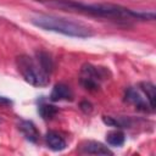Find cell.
Masks as SVG:
<instances>
[{
  "label": "cell",
  "mask_w": 156,
  "mask_h": 156,
  "mask_svg": "<svg viewBox=\"0 0 156 156\" xmlns=\"http://www.w3.org/2000/svg\"><path fill=\"white\" fill-rule=\"evenodd\" d=\"M16 67L27 83L33 87H45L49 84L54 62L48 52L38 51L34 57L29 55L17 56Z\"/></svg>",
  "instance_id": "cell-2"
},
{
  "label": "cell",
  "mask_w": 156,
  "mask_h": 156,
  "mask_svg": "<svg viewBox=\"0 0 156 156\" xmlns=\"http://www.w3.org/2000/svg\"><path fill=\"white\" fill-rule=\"evenodd\" d=\"M38 112L43 119H51L52 117H55L57 115L58 108L54 105H50V104H43V105H39Z\"/></svg>",
  "instance_id": "cell-13"
},
{
  "label": "cell",
  "mask_w": 156,
  "mask_h": 156,
  "mask_svg": "<svg viewBox=\"0 0 156 156\" xmlns=\"http://www.w3.org/2000/svg\"><path fill=\"white\" fill-rule=\"evenodd\" d=\"M30 23L40 29L60 33L62 35L72 37V38L84 39V38H90L95 34L94 29L85 23L54 15H45V13L34 15L30 18Z\"/></svg>",
  "instance_id": "cell-3"
},
{
  "label": "cell",
  "mask_w": 156,
  "mask_h": 156,
  "mask_svg": "<svg viewBox=\"0 0 156 156\" xmlns=\"http://www.w3.org/2000/svg\"><path fill=\"white\" fill-rule=\"evenodd\" d=\"M45 141H46V145L54 150V151H62L66 149L67 144H66V140L63 139V136L55 132V130H49L45 135Z\"/></svg>",
  "instance_id": "cell-9"
},
{
  "label": "cell",
  "mask_w": 156,
  "mask_h": 156,
  "mask_svg": "<svg viewBox=\"0 0 156 156\" xmlns=\"http://www.w3.org/2000/svg\"><path fill=\"white\" fill-rule=\"evenodd\" d=\"M124 100L127 102L132 104L139 111H143V112H152L154 111L140 89H136L133 87L127 88V90L124 93Z\"/></svg>",
  "instance_id": "cell-5"
},
{
  "label": "cell",
  "mask_w": 156,
  "mask_h": 156,
  "mask_svg": "<svg viewBox=\"0 0 156 156\" xmlns=\"http://www.w3.org/2000/svg\"><path fill=\"white\" fill-rule=\"evenodd\" d=\"M38 2L68 12L83 13L99 18H107L118 22H129L132 20H155L154 11H135L115 4H87L76 0H37Z\"/></svg>",
  "instance_id": "cell-1"
},
{
  "label": "cell",
  "mask_w": 156,
  "mask_h": 156,
  "mask_svg": "<svg viewBox=\"0 0 156 156\" xmlns=\"http://www.w3.org/2000/svg\"><path fill=\"white\" fill-rule=\"evenodd\" d=\"M50 100L54 102L57 101H72L73 100V93L71 88L65 84V83H57L54 85L51 94H50Z\"/></svg>",
  "instance_id": "cell-6"
},
{
  "label": "cell",
  "mask_w": 156,
  "mask_h": 156,
  "mask_svg": "<svg viewBox=\"0 0 156 156\" xmlns=\"http://www.w3.org/2000/svg\"><path fill=\"white\" fill-rule=\"evenodd\" d=\"M79 151L82 154H90V155H112L113 154L102 143L94 141V140H89V141L83 143L79 147Z\"/></svg>",
  "instance_id": "cell-7"
},
{
  "label": "cell",
  "mask_w": 156,
  "mask_h": 156,
  "mask_svg": "<svg viewBox=\"0 0 156 156\" xmlns=\"http://www.w3.org/2000/svg\"><path fill=\"white\" fill-rule=\"evenodd\" d=\"M18 129L20 132L24 135V138L30 141V143H38L40 133L38 130V128L35 127V124L32 121L28 119H20L18 122Z\"/></svg>",
  "instance_id": "cell-8"
},
{
  "label": "cell",
  "mask_w": 156,
  "mask_h": 156,
  "mask_svg": "<svg viewBox=\"0 0 156 156\" xmlns=\"http://www.w3.org/2000/svg\"><path fill=\"white\" fill-rule=\"evenodd\" d=\"M102 122L107 126L116 127V128H129L132 122L129 118L126 117H111V116H102Z\"/></svg>",
  "instance_id": "cell-11"
},
{
  "label": "cell",
  "mask_w": 156,
  "mask_h": 156,
  "mask_svg": "<svg viewBox=\"0 0 156 156\" xmlns=\"http://www.w3.org/2000/svg\"><path fill=\"white\" fill-rule=\"evenodd\" d=\"M106 141L111 146H122L126 141V135L121 130H112L106 134Z\"/></svg>",
  "instance_id": "cell-12"
},
{
  "label": "cell",
  "mask_w": 156,
  "mask_h": 156,
  "mask_svg": "<svg viewBox=\"0 0 156 156\" xmlns=\"http://www.w3.org/2000/svg\"><path fill=\"white\" fill-rule=\"evenodd\" d=\"M80 108H82L84 112H90V111L93 110L91 104H90V102H88V101H83V102L80 104Z\"/></svg>",
  "instance_id": "cell-14"
},
{
  "label": "cell",
  "mask_w": 156,
  "mask_h": 156,
  "mask_svg": "<svg viewBox=\"0 0 156 156\" xmlns=\"http://www.w3.org/2000/svg\"><path fill=\"white\" fill-rule=\"evenodd\" d=\"M108 74L110 72L105 67L84 63L80 68L79 82L84 89L89 91H98L101 88V84L107 79Z\"/></svg>",
  "instance_id": "cell-4"
},
{
  "label": "cell",
  "mask_w": 156,
  "mask_h": 156,
  "mask_svg": "<svg viewBox=\"0 0 156 156\" xmlns=\"http://www.w3.org/2000/svg\"><path fill=\"white\" fill-rule=\"evenodd\" d=\"M139 89L145 95L149 105L152 110H155V101H156V88L151 82H141L139 84Z\"/></svg>",
  "instance_id": "cell-10"
}]
</instances>
